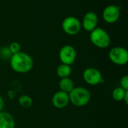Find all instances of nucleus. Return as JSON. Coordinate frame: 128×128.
<instances>
[{"label":"nucleus","instance_id":"1","mask_svg":"<svg viewBox=\"0 0 128 128\" xmlns=\"http://www.w3.org/2000/svg\"><path fill=\"white\" fill-rule=\"evenodd\" d=\"M9 62L10 68L17 74L28 73L34 67V60L32 57L22 51L13 54Z\"/></svg>","mask_w":128,"mask_h":128},{"label":"nucleus","instance_id":"2","mask_svg":"<svg viewBox=\"0 0 128 128\" xmlns=\"http://www.w3.org/2000/svg\"><path fill=\"white\" fill-rule=\"evenodd\" d=\"M70 103L76 107H82L88 104L91 100L92 94L86 88L78 86L74 87L69 93Z\"/></svg>","mask_w":128,"mask_h":128},{"label":"nucleus","instance_id":"3","mask_svg":"<svg viewBox=\"0 0 128 128\" xmlns=\"http://www.w3.org/2000/svg\"><path fill=\"white\" fill-rule=\"evenodd\" d=\"M89 39L91 43L99 49H106L111 44L110 35L100 27H97L90 32Z\"/></svg>","mask_w":128,"mask_h":128},{"label":"nucleus","instance_id":"4","mask_svg":"<svg viewBox=\"0 0 128 128\" xmlns=\"http://www.w3.org/2000/svg\"><path fill=\"white\" fill-rule=\"evenodd\" d=\"M62 28L65 34L71 36L76 35L82 30V23L76 16H68L63 20Z\"/></svg>","mask_w":128,"mask_h":128},{"label":"nucleus","instance_id":"5","mask_svg":"<svg viewBox=\"0 0 128 128\" xmlns=\"http://www.w3.org/2000/svg\"><path fill=\"white\" fill-rule=\"evenodd\" d=\"M109 58L116 65H125L128 62V50L122 46H115L110 50Z\"/></svg>","mask_w":128,"mask_h":128},{"label":"nucleus","instance_id":"6","mask_svg":"<svg viewBox=\"0 0 128 128\" xmlns=\"http://www.w3.org/2000/svg\"><path fill=\"white\" fill-rule=\"evenodd\" d=\"M84 82L89 86H98L104 82V78L101 72L95 68H87L82 73Z\"/></svg>","mask_w":128,"mask_h":128},{"label":"nucleus","instance_id":"7","mask_svg":"<svg viewBox=\"0 0 128 128\" xmlns=\"http://www.w3.org/2000/svg\"><path fill=\"white\" fill-rule=\"evenodd\" d=\"M58 58L62 64L72 65L76 58V50L72 45L63 46L58 52Z\"/></svg>","mask_w":128,"mask_h":128},{"label":"nucleus","instance_id":"8","mask_svg":"<svg viewBox=\"0 0 128 128\" xmlns=\"http://www.w3.org/2000/svg\"><path fill=\"white\" fill-rule=\"evenodd\" d=\"M121 14V8L116 4H110L106 6L102 13V17L104 20L110 24L116 22Z\"/></svg>","mask_w":128,"mask_h":128},{"label":"nucleus","instance_id":"9","mask_svg":"<svg viewBox=\"0 0 128 128\" xmlns=\"http://www.w3.org/2000/svg\"><path fill=\"white\" fill-rule=\"evenodd\" d=\"M81 23L82 28L88 32H91L98 27V16L96 13L93 11H88L84 15Z\"/></svg>","mask_w":128,"mask_h":128},{"label":"nucleus","instance_id":"10","mask_svg":"<svg viewBox=\"0 0 128 128\" xmlns=\"http://www.w3.org/2000/svg\"><path fill=\"white\" fill-rule=\"evenodd\" d=\"M70 104L68 93L62 91L56 92L52 98V104L56 109H64Z\"/></svg>","mask_w":128,"mask_h":128},{"label":"nucleus","instance_id":"11","mask_svg":"<svg viewBox=\"0 0 128 128\" xmlns=\"http://www.w3.org/2000/svg\"><path fill=\"white\" fill-rule=\"evenodd\" d=\"M16 122L14 116L4 111L0 112V128H15Z\"/></svg>","mask_w":128,"mask_h":128},{"label":"nucleus","instance_id":"12","mask_svg":"<svg viewBox=\"0 0 128 128\" xmlns=\"http://www.w3.org/2000/svg\"><path fill=\"white\" fill-rule=\"evenodd\" d=\"M58 87L60 91L64 92L66 93H69L75 87V83L70 77L62 78L60 79L59 80Z\"/></svg>","mask_w":128,"mask_h":128},{"label":"nucleus","instance_id":"13","mask_svg":"<svg viewBox=\"0 0 128 128\" xmlns=\"http://www.w3.org/2000/svg\"><path fill=\"white\" fill-rule=\"evenodd\" d=\"M71 74H72V68L70 65L61 63L56 68V74L60 79L70 77Z\"/></svg>","mask_w":128,"mask_h":128},{"label":"nucleus","instance_id":"14","mask_svg":"<svg viewBox=\"0 0 128 128\" xmlns=\"http://www.w3.org/2000/svg\"><path fill=\"white\" fill-rule=\"evenodd\" d=\"M128 93V90H124L122 87L118 86V87H116L113 89L112 93V98L114 100L120 102V101L124 100V97Z\"/></svg>","mask_w":128,"mask_h":128},{"label":"nucleus","instance_id":"15","mask_svg":"<svg viewBox=\"0 0 128 128\" xmlns=\"http://www.w3.org/2000/svg\"><path fill=\"white\" fill-rule=\"evenodd\" d=\"M18 103H19L20 106L23 108H29L33 104V100L29 95L22 94L19 97Z\"/></svg>","mask_w":128,"mask_h":128},{"label":"nucleus","instance_id":"16","mask_svg":"<svg viewBox=\"0 0 128 128\" xmlns=\"http://www.w3.org/2000/svg\"><path fill=\"white\" fill-rule=\"evenodd\" d=\"M12 56V53L8 46H3L0 48V58L4 61H9Z\"/></svg>","mask_w":128,"mask_h":128},{"label":"nucleus","instance_id":"17","mask_svg":"<svg viewBox=\"0 0 128 128\" xmlns=\"http://www.w3.org/2000/svg\"><path fill=\"white\" fill-rule=\"evenodd\" d=\"M8 47H9V50L11 52L12 55L16 54L21 51V45L20 44V43H18L16 41H14V42L10 43L9 44Z\"/></svg>","mask_w":128,"mask_h":128},{"label":"nucleus","instance_id":"18","mask_svg":"<svg viewBox=\"0 0 128 128\" xmlns=\"http://www.w3.org/2000/svg\"><path fill=\"white\" fill-rule=\"evenodd\" d=\"M120 87L124 90H128V76L124 75L120 80Z\"/></svg>","mask_w":128,"mask_h":128},{"label":"nucleus","instance_id":"19","mask_svg":"<svg viewBox=\"0 0 128 128\" xmlns=\"http://www.w3.org/2000/svg\"><path fill=\"white\" fill-rule=\"evenodd\" d=\"M4 106V100L3 98L0 95V112L3 111Z\"/></svg>","mask_w":128,"mask_h":128},{"label":"nucleus","instance_id":"20","mask_svg":"<svg viewBox=\"0 0 128 128\" xmlns=\"http://www.w3.org/2000/svg\"><path fill=\"white\" fill-rule=\"evenodd\" d=\"M8 96L10 99H13V98H14L15 94H14V93L12 91H9V92H8Z\"/></svg>","mask_w":128,"mask_h":128}]
</instances>
